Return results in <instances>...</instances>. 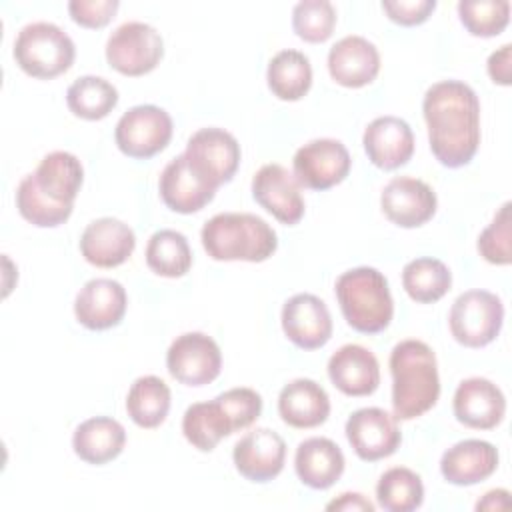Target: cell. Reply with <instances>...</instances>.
I'll list each match as a JSON object with an SVG mask.
<instances>
[{
    "instance_id": "b9f144b4",
    "label": "cell",
    "mask_w": 512,
    "mask_h": 512,
    "mask_svg": "<svg viewBox=\"0 0 512 512\" xmlns=\"http://www.w3.org/2000/svg\"><path fill=\"white\" fill-rule=\"evenodd\" d=\"M436 0H382V10L388 18L402 26H416L428 20Z\"/></svg>"
},
{
    "instance_id": "9a60e30c",
    "label": "cell",
    "mask_w": 512,
    "mask_h": 512,
    "mask_svg": "<svg viewBox=\"0 0 512 512\" xmlns=\"http://www.w3.org/2000/svg\"><path fill=\"white\" fill-rule=\"evenodd\" d=\"M280 320L286 338L302 350L322 348L332 336V316L328 306L308 292L288 298L282 306Z\"/></svg>"
},
{
    "instance_id": "8992f818",
    "label": "cell",
    "mask_w": 512,
    "mask_h": 512,
    "mask_svg": "<svg viewBox=\"0 0 512 512\" xmlns=\"http://www.w3.org/2000/svg\"><path fill=\"white\" fill-rule=\"evenodd\" d=\"M504 304L488 290H466L450 308L448 326L454 340L468 348L490 344L502 328Z\"/></svg>"
},
{
    "instance_id": "f546056e",
    "label": "cell",
    "mask_w": 512,
    "mask_h": 512,
    "mask_svg": "<svg viewBox=\"0 0 512 512\" xmlns=\"http://www.w3.org/2000/svg\"><path fill=\"white\" fill-rule=\"evenodd\" d=\"M268 88L280 100H300L312 86V66L300 50H280L272 56L266 70Z\"/></svg>"
},
{
    "instance_id": "52a82bcc",
    "label": "cell",
    "mask_w": 512,
    "mask_h": 512,
    "mask_svg": "<svg viewBox=\"0 0 512 512\" xmlns=\"http://www.w3.org/2000/svg\"><path fill=\"white\" fill-rule=\"evenodd\" d=\"M162 56V36L146 22H124L106 40V60L124 76H142L152 72L160 64Z\"/></svg>"
},
{
    "instance_id": "8d00e7d4",
    "label": "cell",
    "mask_w": 512,
    "mask_h": 512,
    "mask_svg": "<svg viewBox=\"0 0 512 512\" xmlns=\"http://www.w3.org/2000/svg\"><path fill=\"white\" fill-rule=\"evenodd\" d=\"M458 16L472 36L490 38L500 34L510 20L508 0H460Z\"/></svg>"
},
{
    "instance_id": "7c38bea8",
    "label": "cell",
    "mask_w": 512,
    "mask_h": 512,
    "mask_svg": "<svg viewBox=\"0 0 512 512\" xmlns=\"http://www.w3.org/2000/svg\"><path fill=\"white\" fill-rule=\"evenodd\" d=\"M188 162L216 188L230 182L240 164V144L224 128L196 130L184 150Z\"/></svg>"
},
{
    "instance_id": "f1b7e54d",
    "label": "cell",
    "mask_w": 512,
    "mask_h": 512,
    "mask_svg": "<svg viewBox=\"0 0 512 512\" xmlns=\"http://www.w3.org/2000/svg\"><path fill=\"white\" fill-rule=\"evenodd\" d=\"M182 432L194 448L200 452H212L216 444L234 434L236 428L216 396L210 402H194L186 408L182 416Z\"/></svg>"
},
{
    "instance_id": "7402d4cb",
    "label": "cell",
    "mask_w": 512,
    "mask_h": 512,
    "mask_svg": "<svg viewBox=\"0 0 512 512\" xmlns=\"http://www.w3.org/2000/svg\"><path fill=\"white\" fill-rule=\"evenodd\" d=\"M328 72L340 86L362 88L380 72L378 48L364 36H344L328 52Z\"/></svg>"
},
{
    "instance_id": "d6986e66",
    "label": "cell",
    "mask_w": 512,
    "mask_h": 512,
    "mask_svg": "<svg viewBox=\"0 0 512 512\" xmlns=\"http://www.w3.org/2000/svg\"><path fill=\"white\" fill-rule=\"evenodd\" d=\"M126 306L128 296L118 280L92 278L76 294L74 314L88 330H108L122 322Z\"/></svg>"
},
{
    "instance_id": "5bb4252c",
    "label": "cell",
    "mask_w": 512,
    "mask_h": 512,
    "mask_svg": "<svg viewBox=\"0 0 512 512\" xmlns=\"http://www.w3.org/2000/svg\"><path fill=\"white\" fill-rule=\"evenodd\" d=\"M254 200L282 224H298L304 216L300 184L282 164H264L252 178Z\"/></svg>"
},
{
    "instance_id": "d4e9b609",
    "label": "cell",
    "mask_w": 512,
    "mask_h": 512,
    "mask_svg": "<svg viewBox=\"0 0 512 512\" xmlns=\"http://www.w3.org/2000/svg\"><path fill=\"white\" fill-rule=\"evenodd\" d=\"M344 466L346 460L340 446L322 436L302 440L294 454V470L300 482L312 490L334 486L340 480Z\"/></svg>"
},
{
    "instance_id": "484cf974",
    "label": "cell",
    "mask_w": 512,
    "mask_h": 512,
    "mask_svg": "<svg viewBox=\"0 0 512 512\" xmlns=\"http://www.w3.org/2000/svg\"><path fill=\"white\" fill-rule=\"evenodd\" d=\"M278 414L292 428H316L330 416V398L318 382L296 378L280 390Z\"/></svg>"
},
{
    "instance_id": "44dd1931",
    "label": "cell",
    "mask_w": 512,
    "mask_h": 512,
    "mask_svg": "<svg viewBox=\"0 0 512 512\" xmlns=\"http://www.w3.org/2000/svg\"><path fill=\"white\" fill-rule=\"evenodd\" d=\"M362 144L374 166L396 170L414 154V132L398 116H378L366 126Z\"/></svg>"
},
{
    "instance_id": "4316f807",
    "label": "cell",
    "mask_w": 512,
    "mask_h": 512,
    "mask_svg": "<svg viewBox=\"0 0 512 512\" xmlns=\"http://www.w3.org/2000/svg\"><path fill=\"white\" fill-rule=\"evenodd\" d=\"M126 430L110 416H94L80 422L72 434L74 454L94 466H102L124 450Z\"/></svg>"
},
{
    "instance_id": "6da1fadb",
    "label": "cell",
    "mask_w": 512,
    "mask_h": 512,
    "mask_svg": "<svg viewBox=\"0 0 512 512\" xmlns=\"http://www.w3.org/2000/svg\"><path fill=\"white\" fill-rule=\"evenodd\" d=\"M428 142L434 158L446 168L466 166L480 144V102L460 80L432 84L422 100Z\"/></svg>"
},
{
    "instance_id": "3957f363",
    "label": "cell",
    "mask_w": 512,
    "mask_h": 512,
    "mask_svg": "<svg viewBox=\"0 0 512 512\" xmlns=\"http://www.w3.org/2000/svg\"><path fill=\"white\" fill-rule=\"evenodd\" d=\"M200 240L206 254L218 262H264L278 248L272 226L250 212H222L212 216L202 226Z\"/></svg>"
},
{
    "instance_id": "7bdbcfd3",
    "label": "cell",
    "mask_w": 512,
    "mask_h": 512,
    "mask_svg": "<svg viewBox=\"0 0 512 512\" xmlns=\"http://www.w3.org/2000/svg\"><path fill=\"white\" fill-rule=\"evenodd\" d=\"M510 58H512V44H504L500 50L490 54V58H488V74H490V78L496 84L508 86L512 82Z\"/></svg>"
},
{
    "instance_id": "2e32d148",
    "label": "cell",
    "mask_w": 512,
    "mask_h": 512,
    "mask_svg": "<svg viewBox=\"0 0 512 512\" xmlns=\"http://www.w3.org/2000/svg\"><path fill=\"white\" fill-rule=\"evenodd\" d=\"M232 460L240 476L250 482L274 480L286 462V442L270 428H256L244 434L232 450Z\"/></svg>"
},
{
    "instance_id": "d590c367",
    "label": "cell",
    "mask_w": 512,
    "mask_h": 512,
    "mask_svg": "<svg viewBox=\"0 0 512 512\" xmlns=\"http://www.w3.org/2000/svg\"><path fill=\"white\" fill-rule=\"evenodd\" d=\"M16 208L26 222L38 228H56L70 218L74 206L54 202L36 186L32 174H26L16 188Z\"/></svg>"
},
{
    "instance_id": "7a4b0ae2",
    "label": "cell",
    "mask_w": 512,
    "mask_h": 512,
    "mask_svg": "<svg viewBox=\"0 0 512 512\" xmlns=\"http://www.w3.org/2000/svg\"><path fill=\"white\" fill-rule=\"evenodd\" d=\"M392 410L396 420H412L426 414L440 396L438 362L422 340H402L390 352Z\"/></svg>"
},
{
    "instance_id": "60d3db41",
    "label": "cell",
    "mask_w": 512,
    "mask_h": 512,
    "mask_svg": "<svg viewBox=\"0 0 512 512\" xmlns=\"http://www.w3.org/2000/svg\"><path fill=\"white\" fill-rule=\"evenodd\" d=\"M118 6V0H72L68 2V12L84 28H102L114 18Z\"/></svg>"
},
{
    "instance_id": "e0dca14e",
    "label": "cell",
    "mask_w": 512,
    "mask_h": 512,
    "mask_svg": "<svg viewBox=\"0 0 512 512\" xmlns=\"http://www.w3.org/2000/svg\"><path fill=\"white\" fill-rule=\"evenodd\" d=\"M158 190L162 202L170 210L178 214H192L212 202L218 188L200 176L182 152L164 166L158 180Z\"/></svg>"
},
{
    "instance_id": "f6af8a7d",
    "label": "cell",
    "mask_w": 512,
    "mask_h": 512,
    "mask_svg": "<svg viewBox=\"0 0 512 512\" xmlns=\"http://www.w3.org/2000/svg\"><path fill=\"white\" fill-rule=\"evenodd\" d=\"M508 490H490L484 494L482 500H478L476 504V510H502L508 506Z\"/></svg>"
},
{
    "instance_id": "9c48e42d",
    "label": "cell",
    "mask_w": 512,
    "mask_h": 512,
    "mask_svg": "<svg viewBox=\"0 0 512 512\" xmlns=\"http://www.w3.org/2000/svg\"><path fill=\"white\" fill-rule=\"evenodd\" d=\"M166 368L180 384H210L222 370L220 346L204 332L180 334L166 352Z\"/></svg>"
},
{
    "instance_id": "cb8c5ba5",
    "label": "cell",
    "mask_w": 512,
    "mask_h": 512,
    "mask_svg": "<svg viewBox=\"0 0 512 512\" xmlns=\"http://www.w3.org/2000/svg\"><path fill=\"white\" fill-rule=\"evenodd\" d=\"M498 468V450L494 444L478 438L460 440L440 458V472L454 486H472L490 478Z\"/></svg>"
},
{
    "instance_id": "30bf717a",
    "label": "cell",
    "mask_w": 512,
    "mask_h": 512,
    "mask_svg": "<svg viewBox=\"0 0 512 512\" xmlns=\"http://www.w3.org/2000/svg\"><path fill=\"white\" fill-rule=\"evenodd\" d=\"M352 166L348 148L334 138H316L300 146L292 158L294 176L300 186L328 190L340 184Z\"/></svg>"
},
{
    "instance_id": "d6a6232c",
    "label": "cell",
    "mask_w": 512,
    "mask_h": 512,
    "mask_svg": "<svg viewBox=\"0 0 512 512\" xmlns=\"http://www.w3.org/2000/svg\"><path fill=\"white\" fill-rule=\"evenodd\" d=\"M70 112L84 120H102L118 104V90L102 76H80L66 90Z\"/></svg>"
},
{
    "instance_id": "603a6c76",
    "label": "cell",
    "mask_w": 512,
    "mask_h": 512,
    "mask_svg": "<svg viewBox=\"0 0 512 512\" xmlns=\"http://www.w3.org/2000/svg\"><path fill=\"white\" fill-rule=\"evenodd\" d=\"M328 378L346 396H368L380 384V364L372 350L344 344L328 360Z\"/></svg>"
},
{
    "instance_id": "5b68a950",
    "label": "cell",
    "mask_w": 512,
    "mask_h": 512,
    "mask_svg": "<svg viewBox=\"0 0 512 512\" xmlns=\"http://www.w3.org/2000/svg\"><path fill=\"white\" fill-rule=\"evenodd\" d=\"M14 60L32 78L50 80L64 74L76 58L72 38L52 22H30L14 40Z\"/></svg>"
},
{
    "instance_id": "ffe728a7",
    "label": "cell",
    "mask_w": 512,
    "mask_h": 512,
    "mask_svg": "<svg viewBox=\"0 0 512 512\" xmlns=\"http://www.w3.org/2000/svg\"><path fill=\"white\" fill-rule=\"evenodd\" d=\"M452 408L460 424L476 430H492L506 414V398L488 378L472 376L458 384Z\"/></svg>"
},
{
    "instance_id": "83f0119b",
    "label": "cell",
    "mask_w": 512,
    "mask_h": 512,
    "mask_svg": "<svg viewBox=\"0 0 512 512\" xmlns=\"http://www.w3.org/2000/svg\"><path fill=\"white\" fill-rule=\"evenodd\" d=\"M36 186L54 202L74 206L84 180V168L78 156L66 150L46 154L32 172Z\"/></svg>"
},
{
    "instance_id": "4fadbf2b",
    "label": "cell",
    "mask_w": 512,
    "mask_h": 512,
    "mask_svg": "<svg viewBox=\"0 0 512 512\" xmlns=\"http://www.w3.org/2000/svg\"><path fill=\"white\" fill-rule=\"evenodd\" d=\"M380 206L392 224L400 228H418L436 214L438 198L424 180L396 176L382 188Z\"/></svg>"
},
{
    "instance_id": "836d02e7",
    "label": "cell",
    "mask_w": 512,
    "mask_h": 512,
    "mask_svg": "<svg viewBox=\"0 0 512 512\" xmlns=\"http://www.w3.org/2000/svg\"><path fill=\"white\" fill-rule=\"evenodd\" d=\"M148 268L164 278H180L192 266V250L186 236L178 230H158L146 244Z\"/></svg>"
},
{
    "instance_id": "ac0fdd59",
    "label": "cell",
    "mask_w": 512,
    "mask_h": 512,
    "mask_svg": "<svg viewBox=\"0 0 512 512\" xmlns=\"http://www.w3.org/2000/svg\"><path fill=\"white\" fill-rule=\"evenodd\" d=\"M136 248L134 230L112 216L92 220L80 236V254L98 268H114L124 264Z\"/></svg>"
},
{
    "instance_id": "4dcf8cb0",
    "label": "cell",
    "mask_w": 512,
    "mask_h": 512,
    "mask_svg": "<svg viewBox=\"0 0 512 512\" xmlns=\"http://www.w3.org/2000/svg\"><path fill=\"white\" fill-rule=\"evenodd\" d=\"M170 388L158 376H140L132 382L126 396V412L140 428L160 426L170 410Z\"/></svg>"
},
{
    "instance_id": "e575fe53",
    "label": "cell",
    "mask_w": 512,
    "mask_h": 512,
    "mask_svg": "<svg viewBox=\"0 0 512 512\" xmlns=\"http://www.w3.org/2000/svg\"><path fill=\"white\" fill-rule=\"evenodd\" d=\"M376 500L388 512H412L424 502L422 478L406 466L388 468L376 484Z\"/></svg>"
},
{
    "instance_id": "f35d334b",
    "label": "cell",
    "mask_w": 512,
    "mask_h": 512,
    "mask_svg": "<svg viewBox=\"0 0 512 512\" xmlns=\"http://www.w3.org/2000/svg\"><path fill=\"white\" fill-rule=\"evenodd\" d=\"M478 252L490 264H510V202H504L502 208L494 214L492 222L480 232Z\"/></svg>"
},
{
    "instance_id": "ab89813d",
    "label": "cell",
    "mask_w": 512,
    "mask_h": 512,
    "mask_svg": "<svg viewBox=\"0 0 512 512\" xmlns=\"http://www.w3.org/2000/svg\"><path fill=\"white\" fill-rule=\"evenodd\" d=\"M218 400L226 408L236 432L252 426L262 412V396L256 390L246 386L230 388L218 394Z\"/></svg>"
},
{
    "instance_id": "74e56055",
    "label": "cell",
    "mask_w": 512,
    "mask_h": 512,
    "mask_svg": "<svg viewBox=\"0 0 512 512\" xmlns=\"http://www.w3.org/2000/svg\"><path fill=\"white\" fill-rule=\"evenodd\" d=\"M334 26L336 10L328 0H302L292 10V28L306 42H326Z\"/></svg>"
},
{
    "instance_id": "ee69618b",
    "label": "cell",
    "mask_w": 512,
    "mask_h": 512,
    "mask_svg": "<svg viewBox=\"0 0 512 512\" xmlns=\"http://www.w3.org/2000/svg\"><path fill=\"white\" fill-rule=\"evenodd\" d=\"M326 510H346V512H374V504L358 492H344L326 504Z\"/></svg>"
},
{
    "instance_id": "1f68e13d",
    "label": "cell",
    "mask_w": 512,
    "mask_h": 512,
    "mask_svg": "<svg viewBox=\"0 0 512 512\" xmlns=\"http://www.w3.org/2000/svg\"><path fill=\"white\" fill-rule=\"evenodd\" d=\"M402 286L414 302L432 304L450 290L452 272L438 258H414L402 270Z\"/></svg>"
},
{
    "instance_id": "ba28073f",
    "label": "cell",
    "mask_w": 512,
    "mask_h": 512,
    "mask_svg": "<svg viewBox=\"0 0 512 512\" xmlns=\"http://www.w3.org/2000/svg\"><path fill=\"white\" fill-rule=\"evenodd\" d=\"M172 130V118L164 108L138 104L120 116L114 128V140L122 154L146 160L168 146Z\"/></svg>"
},
{
    "instance_id": "8fae6325",
    "label": "cell",
    "mask_w": 512,
    "mask_h": 512,
    "mask_svg": "<svg viewBox=\"0 0 512 512\" xmlns=\"http://www.w3.org/2000/svg\"><path fill=\"white\" fill-rule=\"evenodd\" d=\"M344 432L354 454L364 462H376L392 456L402 442L396 416L376 406L352 412L346 420Z\"/></svg>"
},
{
    "instance_id": "277c9868",
    "label": "cell",
    "mask_w": 512,
    "mask_h": 512,
    "mask_svg": "<svg viewBox=\"0 0 512 512\" xmlns=\"http://www.w3.org/2000/svg\"><path fill=\"white\" fill-rule=\"evenodd\" d=\"M334 292L344 320L362 334H378L392 322L394 300L386 276L370 266H358L336 278Z\"/></svg>"
}]
</instances>
